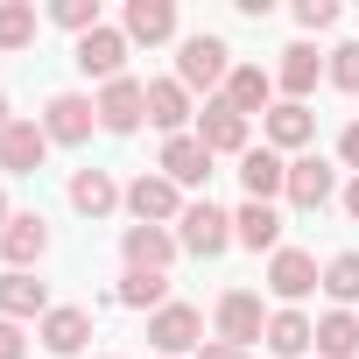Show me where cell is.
<instances>
[{
  "label": "cell",
  "mask_w": 359,
  "mask_h": 359,
  "mask_svg": "<svg viewBox=\"0 0 359 359\" xmlns=\"http://www.w3.org/2000/svg\"><path fill=\"white\" fill-rule=\"evenodd\" d=\"M233 78V50L219 36H184V50H176V85L184 92H226Z\"/></svg>",
  "instance_id": "1"
},
{
  "label": "cell",
  "mask_w": 359,
  "mask_h": 359,
  "mask_svg": "<svg viewBox=\"0 0 359 359\" xmlns=\"http://www.w3.org/2000/svg\"><path fill=\"white\" fill-rule=\"evenodd\" d=\"M176 247L198 254V261H219V254L233 247V219H226L212 198H198V205H184V219H176Z\"/></svg>",
  "instance_id": "2"
},
{
  "label": "cell",
  "mask_w": 359,
  "mask_h": 359,
  "mask_svg": "<svg viewBox=\"0 0 359 359\" xmlns=\"http://www.w3.org/2000/svg\"><path fill=\"white\" fill-rule=\"evenodd\" d=\"M148 345H155V359H184V352L205 345V317H198L191 303H162V310L148 317Z\"/></svg>",
  "instance_id": "3"
},
{
  "label": "cell",
  "mask_w": 359,
  "mask_h": 359,
  "mask_svg": "<svg viewBox=\"0 0 359 359\" xmlns=\"http://www.w3.org/2000/svg\"><path fill=\"white\" fill-rule=\"evenodd\" d=\"M120 205L134 212V226H169V219H184V191H176L162 169H155V176L141 169L134 184H127V198H120Z\"/></svg>",
  "instance_id": "4"
},
{
  "label": "cell",
  "mask_w": 359,
  "mask_h": 359,
  "mask_svg": "<svg viewBox=\"0 0 359 359\" xmlns=\"http://www.w3.org/2000/svg\"><path fill=\"white\" fill-rule=\"evenodd\" d=\"M92 127H99V99H85V92H57V99L43 106V134L64 141V148L92 141Z\"/></svg>",
  "instance_id": "5"
},
{
  "label": "cell",
  "mask_w": 359,
  "mask_h": 359,
  "mask_svg": "<svg viewBox=\"0 0 359 359\" xmlns=\"http://www.w3.org/2000/svg\"><path fill=\"white\" fill-rule=\"evenodd\" d=\"M141 120H148V85H141V78L99 85V127H106V134H134Z\"/></svg>",
  "instance_id": "6"
},
{
  "label": "cell",
  "mask_w": 359,
  "mask_h": 359,
  "mask_svg": "<svg viewBox=\"0 0 359 359\" xmlns=\"http://www.w3.org/2000/svg\"><path fill=\"white\" fill-rule=\"evenodd\" d=\"M43 254H50V226H43L36 212H15L8 233H0V261H8V275H29Z\"/></svg>",
  "instance_id": "7"
},
{
  "label": "cell",
  "mask_w": 359,
  "mask_h": 359,
  "mask_svg": "<svg viewBox=\"0 0 359 359\" xmlns=\"http://www.w3.org/2000/svg\"><path fill=\"white\" fill-rule=\"evenodd\" d=\"M268 289H275V296L296 310L310 289H324V275H317V261H310L303 247H282V254H268Z\"/></svg>",
  "instance_id": "8"
},
{
  "label": "cell",
  "mask_w": 359,
  "mask_h": 359,
  "mask_svg": "<svg viewBox=\"0 0 359 359\" xmlns=\"http://www.w3.org/2000/svg\"><path fill=\"white\" fill-rule=\"evenodd\" d=\"M219 338L240 345V352H247L254 338H268V317H261V296H254V289H226V296H219Z\"/></svg>",
  "instance_id": "9"
},
{
  "label": "cell",
  "mask_w": 359,
  "mask_h": 359,
  "mask_svg": "<svg viewBox=\"0 0 359 359\" xmlns=\"http://www.w3.org/2000/svg\"><path fill=\"white\" fill-rule=\"evenodd\" d=\"M331 191H338V176H331L324 155H296V162H289V191H282V198H289L296 212H324Z\"/></svg>",
  "instance_id": "10"
},
{
  "label": "cell",
  "mask_w": 359,
  "mask_h": 359,
  "mask_svg": "<svg viewBox=\"0 0 359 359\" xmlns=\"http://www.w3.org/2000/svg\"><path fill=\"white\" fill-rule=\"evenodd\" d=\"M78 71L99 78V85L127 78V36H120V29H92V36H78Z\"/></svg>",
  "instance_id": "11"
},
{
  "label": "cell",
  "mask_w": 359,
  "mask_h": 359,
  "mask_svg": "<svg viewBox=\"0 0 359 359\" xmlns=\"http://www.w3.org/2000/svg\"><path fill=\"white\" fill-rule=\"evenodd\" d=\"M247 113H233L226 99H205V113H198V141L212 148V155H247Z\"/></svg>",
  "instance_id": "12"
},
{
  "label": "cell",
  "mask_w": 359,
  "mask_h": 359,
  "mask_svg": "<svg viewBox=\"0 0 359 359\" xmlns=\"http://www.w3.org/2000/svg\"><path fill=\"white\" fill-rule=\"evenodd\" d=\"M120 254H127V268H141V275H169L176 233H169V226H127V233H120Z\"/></svg>",
  "instance_id": "13"
},
{
  "label": "cell",
  "mask_w": 359,
  "mask_h": 359,
  "mask_svg": "<svg viewBox=\"0 0 359 359\" xmlns=\"http://www.w3.org/2000/svg\"><path fill=\"white\" fill-rule=\"evenodd\" d=\"M43 155H50L43 120H15L8 134H0V169H8V176H36V169H43Z\"/></svg>",
  "instance_id": "14"
},
{
  "label": "cell",
  "mask_w": 359,
  "mask_h": 359,
  "mask_svg": "<svg viewBox=\"0 0 359 359\" xmlns=\"http://www.w3.org/2000/svg\"><path fill=\"white\" fill-rule=\"evenodd\" d=\"M155 169L169 176L176 191H191V184H205V176H212V148H205L198 134H176V141H162V162H155Z\"/></svg>",
  "instance_id": "15"
},
{
  "label": "cell",
  "mask_w": 359,
  "mask_h": 359,
  "mask_svg": "<svg viewBox=\"0 0 359 359\" xmlns=\"http://www.w3.org/2000/svg\"><path fill=\"white\" fill-rule=\"evenodd\" d=\"M240 184H247V198H254V205H268V198H282V191H289V162L261 141V148H247V155H240Z\"/></svg>",
  "instance_id": "16"
},
{
  "label": "cell",
  "mask_w": 359,
  "mask_h": 359,
  "mask_svg": "<svg viewBox=\"0 0 359 359\" xmlns=\"http://www.w3.org/2000/svg\"><path fill=\"white\" fill-rule=\"evenodd\" d=\"M219 99H226L233 113H247V120H254V113L268 120V106H275V78H268L261 64H233V78H226V92H219Z\"/></svg>",
  "instance_id": "17"
},
{
  "label": "cell",
  "mask_w": 359,
  "mask_h": 359,
  "mask_svg": "<svg viewBox=\"0 0 359 359\" xmlns=\"http://www.w3.org/2000/svg\"><path fill=\"white\" fill-rule=\"evenodd\" d=\"M261 134H268V148H275V155H289V148H303V141L317 134V113H310V106H296V99H275V106H268V120H261Z\"/></svg>",
  "instance_id": "18"
},
{
  "label": "cell",
  "mask_w": 359,
  "mask_h": 359,
  "mask_svg": "<svg viewBox=\"0 0 359 359\" xmlns=\"http://www.w3.org/2000/svg\"><path fill=\"white\" fill-rule=\"evenodd\" d=\"M324 71H331V57H317L310 43H289V50H282V71H275V85H282L296 106H303V99L317 92V78H324Z\"/></svg>",
  "instance_id": "19"
},
{
  "label": "cell",
  "mask_w": 359,
  "mask_h": 359,
  "mask_svg": "<svg viewBox=\"0 0 359 359\" xmlns=\"http://www.w3.org/2000/svg\"><path fill=\"white\" fill-rule=\"evenodd\" d=\"M233 240H240V247H254V254H282V212L247 198V205L233 212Z\"/></svg>",
  "instance_id": "20"
},
{
  "label": "cell",
  "mask_w": 359,
  "mask_h": 359,
  "mask_svg": "<svg viewBox=\"0 0 359 359\" xmlns=\"http://www.w3.org/2000/svg\"><path fill=\"white\" fill-rule=\"evenodd\" d=\"M85 338H92V317H85L78 303H57V310L43 317V352H57V359H78V352H85Z\"/></svg>",
  "instance_id": "21"
},
{
  "label": "cell",
  "mask_w": 359,
  "mask_h": 359,
  "mask_svg": "<svg viewBox=\"0 0 359 359\" xmlns=\"http://www.w3.org/2000/svg\"><path fill=\"white\" fill-rule=\"evenodd\" d=\"M120 36H127V43H169V36H176V0H127Z\"/></svg>",
  "instance_id": "22"
},
{
  "label": "cell",
  "mask_w": 359,
  "mask_h": 359,
  "mask_svg": "<svg viewBox=\"0 0 359 359\" xmlns=\"http://www.w3.org/2000/svg\"><path fill=\"white\" fill-rule=\"evenodd\" d=\"M148 120H155V127L176 141V134H184V127L198 120V106H191V92L176 85V78H155V85H148Z\"/></svg>",
  "instance_id": "23"
},
{
  "label": "cell",
  "mask_w": 359,
  "mask_h": 359,
  "mask_svg": "<svg viewBox=\"0 0 359 359\" xmlns=\"http://www.w3.org/2000/svg\"><path fill=\"white\" fill-rule=\"evenodd\" d=\"M57 303H50V289L36 282V275H0V317H8V324H22V317H50Z\"/></svg>",
  "instance_id": "24"
},
{
  "label": "cell",
  "mask_w": 359,
  "mask_h": 359,
  "mask_svg": "<svg viewBox=\"0 0 359 359\" xmlns=\"http://www.w3.org/2000/svg\"><path fill=\"white\" fill-rule=\"evenodd\" d=\"M310 345H317V324H310L303 310H275V317H268V352H275V359H303Z\"/></svg>",
  "instance_id": "25"
},
{
  "label": "cell",
  "mask_w": 359,
  "mask_h": 359,
  "mask_svg": "<svg viewBox=\"0 0 359 359\" xmlns=\"http://www.w3.org/2000/svg\"><path fill=\"white\" fill-rule=\"evenodd\" d=\"M120 198H127V191L113 184L106 169H78V176H71V205H78L85 219H106V212H113Z\"/></svg>",
  "instance_id": "26"
},
{
  "label": "cell",
  "mask_w": 359,
  "mask_h": 359,
  "mask_svg": "<svg viewBox=\"0 0 359 359\" xmlns=\"http://www.w3.org/2000/svg\"><path fill=\"white\" fill-rule=\"evenodd\" d=\"M317 352L324 359H359V317L352 310H324L317 317Z\"/></svg>",
  "instance_id": "27"
},
{
  "label": "cell",
  "mask_w": 359,
  "mask_h": 359,
  "mask_svg": "<svg viewBox=\"0 0 359 359\" xmlns=\"http://www.w3.org/2000/svg\"><path fill=\"white\" fill-rule=\"evenodd\" d=\"M113 296H120V310H148V317H155V310L169 303V275H141V268H127Z\"/></svg>",
  "instance_id": "28"
},
{
  "label": "cell",
  "mask_w": 359,
  "mask_h": 359,
  "mask_svg": "<svg viewBox=\"0 0 359 359\" xmlns=\"http://www.w3.org/2000/svg\"><path fill=\"white\" fill-rule=\"evenodd\" d=\"M36 43V0H0V50Z\"/></svg>",
  "instance_id": "29"
},
{
  "label": "cell",
  "mask_w": 359,
  "mask_h": 359,
  "mask_svg": "<svg viewBox=\"0 0 359 359\" xmlns=\"http://www.w3.org/2000/svg\"><path fill=\"white\" fill-rule=\"evenodd\" d=\"M324 296H331L338 310H352V303H359V254H338V261L324 268Z\"/></svg>",
  "instance_id": "30"
},
{
  "label": "cell",
  "mask_w": 359,
  "mask_h": 359,
  "mask_svg": "<svg viewBox=\"0 0 359 359\" xmlns=\"http://www.w3.org/2000/svg\"><path fill=\"white\" fill-rule=\"evenodd\" d=\"M50 22H57V29H71V36L106 29V22H99V0H57V8H50Z\"/></svg>",
  "instance_id": "31"
},
{
  "label": "cell",
  "mask_w": 359,
  "mask_h": 359,
  "mask_svg": "<svg viewBox=\"0 0 359 359\" xmlns=\"http://www.w3.org/2000/svg\"><path fill=\"white\" fill-rule=\"evenodd\" d=\"M338 92H359V43H338L331 50V71H324Z\"/></svg>",
  "instance_id": "32"
},
{
  "label": "cell",
  "mask_w": 359,
  "mask_h": 359,
  "mask_svg": "<svg viewBox=\"0 0 359 359\" xmlns=\"http://www.w3.org/2000/svg\"><path fill=\"white\" fill-rule=\"evenodd\" d=\"M296 22H303L310 36H317V29H331V22H338V0H296Z\"/></svg>",
  "instance_id": "33"
},
{
  "label": "cell",
  "mask_w": 359,
  "mask_h": 359,
  "mask_svg": "<svg viewBox=\"0 0 359 359\" xmlns=\"http://www.w3.org/2000/svg\"><path fill=\"white\" fill-rule=\"evenodd\" d=\"M0 359H29V338H22V324H8V317H0Z\"/></svg>",
  "instance_id": "34"
},
{
  "label": "cell",
  "mask_w": 359,
  "mask_h": 359,
  "mask_svg": "<svg viewBox=\"0 0 359 359\" xmlns=\"http://www.w3.org/2000/svg\"><path fill=\"white\" fill-rule=\"evenodd\" d=\"M338 162H345V169H352V176H359V120H352V127H345V134H338Z\"/></svg>",
  "instance_id": "35"
},
{
  "label": "cell",
  "mask_w": 359,
  "mask_h": 359,
  "mask_svg": "<svg viewBox=\"0 0 359 359\" xmlns=\"http://www.w3.org/2000/svg\"><path fill=\"white\" fill-rule=\"evenodd\" d=\"M198 359H247V352H240V345H226V338H205V345H198Z\"/></svg>",
  "instance_id": "36"
},
{
  "label": "cell",
  "mask_w": 359,
  "mask_h": 359,
  "mask_svg": "<svg viewBox=\"0 0 359 359\" xmlns=\"http://www.w3.org/2000/svg\"><path fill=\"white\" fill-rule=\"evenodd\" d=\"M345 212H352V226H359V176L345 184Z\"/></svg>",
  "instance_id": "37"
},
{
  "label": "cell",
  "mask_w": 359,
  "mask_h": 359,
  "mask_svg": "<svg viewBox=\"0 0 359 359\" xmlns=\"http://www.w3.org/2000/svg\"><path fill=\"white\" fill-rule=\"evenodd\" d=\"M15 120H22V113H15V106H8V99H0V134H8V127H15Z\"/></svg>",
  "instance_id": "38"
},
{
  "label": "cell",
  "mask_w": 359,
  "mask_h": 359,
  "mask_svg": "<svg viewBox=\"0 0 359 359\" xmlns=\"http://www.w3.org/2000/svg\"><path fill=\"white\" fill-rule=\"evenodd\" d=\"M8 219H15V212H8V191H0V233H8Z\"/></svg>",
  "instance_id": "39"
}]
</instances>
